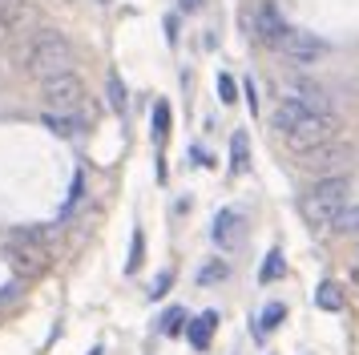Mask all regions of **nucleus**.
<instances>
[{"mask_svg":"<svg viewBox=\"0 0 359 355\" xmlns=\"http://www.w3.org/2000/svg\"><path fill=\"white\" fill-rule=\"evenodd\" d=\"M81 194H85V174L77 170V178H73V190H69V202H65V210H73L77 202H81Z\"/></svg>","mask_w":359,"mask_h":355,"instance_id":"a878e982","label":"nucleus"},{"mask_svg":"<svg viewBox=\"0 0 359 355\" xmlns=\"http://www.w3.org/2000/svg\"><path fill=\"white\" fill-rule=\"evenodd\" d=\"M105 85H109V109H114V113H126L130 97H126V85H121V77H117V73H109V81H105Z\"/></svg>","mask_w":359,"mask_h":355,"instance_id":"aec40b11","label":"nucleus"},{"mask_svg":"<svg viewBox=\"0 0 359 355\" xmlns=\"http://www.w3.org/2000/svg\"><path fill=\"white\" fill-rule=\"evenodd\" d=\"M315 303L323 307V311H343V303H347V295H343L339 283H319V290H315Z\"/></svg>","mask_w":359,"mask_h":355,"instance_id":"2eb2a0df","label":"nucleus"},{"mask_svg":"<svg viewBox=\"0 0 359 355\" xmlns=\"http://www.w3.org/2000/svg\"><path fill=\"white\" fill-rule=\"evenodd\" d=\"M41 126L69 142V138H77V133L85 129V117H81V113H53V109H45V113H41Z\"/></svg>","mask_w":359,"mask_h":355,"instance_id":"9b49d317","label":"nucleus"},{"mask_svg":"<svg viewBox=\"0 0 359 355\" xmlns=\"http://www.w3.org/2000/svg\"><path fill=\"white\" fill-rule=\"evenodd\" d=\"M278 138H283V145H287L291 154H299V149H311V145H323V142H331V138H339V117H335V113H303V117H299L287 133H278Z\"/></svg>","mask_w":359,"mask_h":355,"instance_id":"20e7f679","label":"nucleus"},{"mask_svg":"<svg viewBox=\"0 0 359 355\" xmlns=\"http://www.w3.org/2000/svg\"><path fill=\"white\" fill-rule=\"evenodd\" d=\"M0 36H8V32H4V25H0Z\"/></svg>","mask_w":359,"mask_h":355,"instance_id":"c756f323","label":"nucleus"},{"mask_svg":"<svg viewBox=\"0 0 359 355\" xmlns=\"http://www.w3.org/2000/svg\"><path fill=\"white\" fill-rule=\"evenodd\" d=\"M327 41L323 36H315V32L307 29H287V36H283V45H278V53L287 57V61L294 65H311V61H319V57H327Z\"/></svg>","mask_w":359,"mask_h":355,"instance_id":"6e6552de","label":"nucleus"},{"mask_svg":"<svg viewBox=\"0 0 359 355\" xmlns=\"http://www.w3.org/2000/svg\"><path fill=\"white\" fill-rule=\"evenodd\" d=\"M165 36H170V45L178 41V16H165Z\"/></svg>","mask_w":359,"mask_h":355,"instance_id":"bb28decb","label":"nucleus"},{"mask_svg":"<svg viewBox=\"0 0 359 355\" xmlns=\"http://www.w3.org/2000/svg\"><path fill=\"white\" fill-rule=\"evenodd\" d=\"M283 319H287V307L283 303H266L262 307V315H259V335H271Z\"/></svg>","mask_w":359,"mask_h":355,"instance_id":"6ab92c4d","label":"nucleus"},{"mask_svg":"<svg viewBox=\"0 0 359 355\" xmlns=\"http://www.w3.org/2000/svg\"><path fill=\"white\" fill-rule=\"evenodd\" d=\"M243 234H246V218H243V210L226 206V210H218V214H214L210 239H214V246H218V250H234V246L243 242Z\"/></svg>","mask_w":359,"mask_h":355,"instance_id":"1a4fd4ad","label":"nucleus"},{"mask_svg":"<svg viewBox=\"0 0 359 355\" xmlns=\"http://www.w3.org/2000/svg\"><path fill=\"white\" fill-rule=\"evenodd\" d=\"M41 97H45V109H53V113H81L85 109V85L77 73L45 77L41 81Z\"/></svg>","mask_w":359,"mask_h":355,"instance_id":"423d86ee","label":"nucleus"},{"mask_svg":"<svg viewBox=\"0 0 359 355\" xmlns=\"http://www.w3.org/2000/svg\"><path fill=\"white\" fill-rule=\"evenodd\" d=\"M283 271H287L283 250H278V246H271V250H266V262H262V271H259V283H262V287H271V283H275Z\"/></svg>","mask_w":359,"mask_h":355,"instance_id":"f3484780","label":"nucleus"},{"mask_svg":"<svg viewBox=\"0 0 359 355\" xmlns=\"http://www.w3.org/2000/svg\"><path fill=\"white\" fill-rule=\"evenodd\" d=\"M165 133H170V105L158 101V105H154V138L165 142Z\"/></svg>","mask_w":359,"mask_h":355,"instance_id":"4be33fe9","label":"nucleus"},{"mask_svg":"<svg viewBox=\"0 0 359 355\" xmlns=\"http://www.w3.org/2000/svg\"><path fill=\"white\" fill-rule=\"evenodd\" d=\"M170 283H174V274H170V271H162L158 279H154V287H149V299H162L165 290H170Z\"/></svg>","mask_w":359,"mask_h":355,"instance_id":"393cba45","label":"nucleus"},{"mask_svg":"<svg viewBox=\"0 0 359 355\" xmlns=\"http://www.w3.org/2000/svg\"><path fill=\"white\" fill-rule=\"evenodd\" d=\"M331 230H335V234H343V239H359V206H351V202H347V206L335 214Z\"/></svg>","mask_w":359,"mask_h":355,"instance_id":"dca6fc26","label":"nucleus"},{"mask_svg":"<svg viewBox=\"0 0 359 355\" xmlns=\"http://www.w3.org/2000/svg\"><path fill=\"white\" fill-rule=\"evenodd\" d=\"M202 4H206V0H178V8H182V13H198Z\"/></svg>","mask_w":359,"mask_h":355,"instance_id":"c85d7f7f","label":"nucleus"},{"mask_svg":"<svg viewBox=\"0 0 359 355\" xmlns=\"http://www.w3.org/2000/svg\"><path fill=\"white\" fill-rule=\"evenodd\" d=\"M214 327H218V311H202L194 323H186V339H190V347L206 351V347H210V331Z\"/></svg>","mask_w":359,"mask_h":355,"instance_id":"f8f14e48","label":"nucleus"},{"mask_svg":"<svg viewBox=\"0 0 359 355\" xmlns=\"http://www.w3.org/2000/svg\"><path fill=\"white\" fill-rule=\"evenodd\" d=\"M243 89H246V101H250V113H255V109H259V97H255V81H246Z\"/></svg>","mask_w":359,"mask_h":355,"instance_id":"cd10ccee","label":"nucleus"},{"mask_svg":"<svg viewBox=\"0 0 359 355\" xmlns=\"http://www.w3.org/2000/svg\"><path fill=\"white\" fill-rule=\"evenodd\" d=\"M182 319H186V307H170L162 315V335H182Z\"/></svg>","mask_w":359,"mask_h":355,"instance_id":"412c9836","label":"nucleus"},{"mask_svg":"<svg viewBox=\"0 0 359 355\" xmlns=\"http://www.w3.org/2000/svg\"><path fill=\"white\" fill-rule=\"evenodd\" d=\"M246 25H250V32H255V41L266 45V48H278L283 45V36H287V29H291V25L283 20V13H278V4H271V0H262L259 8L250 13Z\"/></svg>","mask_w":359,"mask_h":355,"instance_id":"0eeeda50","label":"nucleus"},{"mask_svg":"<svg viewBox=\"0 0 359 355\" xmlns=\"http://www.w3.org/2000/svg\"><path fill=\"white\" fill-rule=\"evenodd\" d=\"M4 262L17 279H36L49 271V230L45 226H17L4 234Z\"/></svg>","mask_w":359,"mask_h":355,"instance_id":"f03ea898","label":"nucleus"},{"mask_svg":"<svg viewBox=\"0 0 359 355\" xmlns=\"http://www.w3.org/2000/svg\"><path fill=\"white\" fill-rule=\"evenodd\" d=\"M20 65H25V73H33V77H57V73H73V65H77V53L69 45L65 32L57 29H41L29 36V45L20 53Z\"/></svg>","mask_w":359,"mask_h":355,"instance_id":"f257e3e1","label":"nucleus"},{"mask_svg":"<svg viewBox=\"0 0 359 355\" xmlns=\"http://www.w3.org/2000/svg\"><path fill=\"white\" fill-rule=\"evenodd\" d=\"M287 97H291V101H299L307 113H335V109H331V93H327L319 81H307V77L291 81Z\"/></svg>","mask_w":359,"mask_h":355,"instance_id":"9d476101","label":"nucleus"},{"mask_svg":"<svg viewBox=\"0 0 359 355\" xmlns=\"http://www.w3.org/2000/svg\"><path fill=\"white\" fill-rule=\"evenodd\" d=\"M246 166H250V133L246 129H234L230 133V170L234 174H246Z\"/></svg>","mask_w":359,"mask_h":355,"instance_id":"4468645a","label":"nucleus"},{"mask_svg":"<svg viewBox=\"0 0 359 355\" xmlns=\"http://www.w3.org/2000/svg\"><path fill=\"white\" fill-rule=\"evenodd\" d=\"M222 279H230V262L226 258H210V262L198 271V283H202V287H214V283H222Z\"/></svg>","mask_w":359,"mask_h":355,"instance_id":"a211bd4d","label":"nucleus"},{"mask_svg":"<svg viewBox=\"0 0 359 355\" xmlns=\"http://www.w3.org/2000/svg\"><path fill=\"white\" fill-rule=\"evenodd\" d=\"M218 93H222V105H234L238 101V81L230 73H218Z\"/></svg>","mask_w":359,"mask_h":355,"instance_id":"5701e85b","label":"nucleus"},{"mask_svg":"<svg viewBox=\"0 0 359 355\" xmlns=\"http://www.w3.org/2000/svg\"><path fill=\"white\" fill-rule=\"evenodd\" d=\"M142 246H146V239H142V230H133V242H130V262H126V271H137L142 267Z\"/></svg>","mask_w":359,"mask_h":355,"instance_id":"b1692460","label":"nucleus"},{"mask_svg":"<svg viewBox=\"0 0 359 355\" xmlns=\"http://www.w3.org/2000/svg\"><path fill=\"white\" fill-rule=\"evenodd\" d=\"M29 13H33L29 0H0V25H4V32H17L29 20Z\"/></svg>","mask_w":359,"mask_h":355,"instance_id":"ddd939ff","label":"nucleus"},{"mask_svg":"<svg viewBox=\"0 0 359 355\" xmlns=\"http://www.w3.org/2000/svg\"><path fill=\"white\" fill-rule=\"evenodd\" d=\"M351 142H339V138H331L323 145H311V149H299L294 154V166L303 170V174H315V178H331L339 166L351 161Z\"/></svg>","mask_w":359,"mask_h":355,"instance_id":"39448f33","label":"nucleus"},{"mask_svg":"<svg viewBox=\"0 0 359 355\" xmlns=\"http://www.w3.org/2000/svg\"><path fill=\"white\" fill-rule=\"evenodd\" d=\"M347 202H351V182H347V178H339V174L319 178L315 190L303 198V218H307L311 226H331L335 214H339Z\"/></svg>","mask_w":359,"mask_h":355,"instance_id":"7ed1b4c3","label":"nucleus"}]
</instances>
